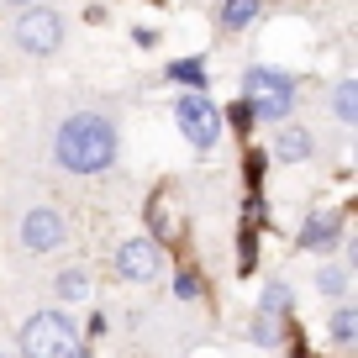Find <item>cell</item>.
Segmentation results:
<instances>
[{
    "instance_id": "9a60e30c",
    "label": "cell",
    "mask_w": 358,
    "mask_h": 358,
    "mask_svg": "<svg viewBox=\"0 0 358 358\" xmlns=\"http://www.w3.org/2000/svg\"><path fill=\"white\" fill-rule=\"evenodd\" d=\"M169 79L185 90H206V58H179V64H169Z\"/></svg>"
},
{
    "instance_id": "5b68a950",
    "label": "cell",
    "mask_w": 358,
    "mask_h": 358,
    "mask_svg": "<svg viewBox=\"0 0 358 358\" xmlns=\"http://www.w3.org/2000/svg\"><path fill=\"white\" fill-rule=\"evenodd\" d=\"M11 43L22 48V53H32V58L58 53V48H64V16H58V11H48V6H27V11L16 16Z\"/></svg>"
},
{
    "instance_id": "ac0fdd59",
    "label": "cell",
    "mask_w": 358,
    "mask_h": 358,
    "mask_svg": "<svg viewBox=\"0 0 358 358\" xmlns=\"http://www.w3.org/2000/svg\"><path fill=\"white\" fill-rule=\"evenodd\" d=\"M174 295L179 301H195V295H201V280H195V274H174Z\"/></svg>"
},
{
    "instance_id": "d6986e66",
    "label": "cell",
    "mask_w": 358,
    "mask_h": 358,
    "mask_svg": "<svg viewBox=\"0 0 358 358\" xmlns=\"http://www.w3.org/2000/svg\"><path fill=\"white\" fill-rule=\"evenodd\" d=\"M132 43L137 48H158V32H153V27H132Z\"/></svg>"
},
{
    "instance_id": "4fadbf2b",
    "label": "cell",
    "mask_w": 358,
    "mask_h": 358,
    "mask_svg": "<svg viewBox=\"0 0 358 358\" xmlns=\"http://www.w3.org/2000/svg\"><path fill=\"white\" fill-rule=\"evenodd\" d=\"M332 111H337V122H343V127L358 122V79H337V90H332Z\"/></svg>"
},
{
    "instance_id": "e0dca14e",
    "label": "cell",
    "mask_w": 358,
    "mask_h": 358,
    "mask_svg": "<svg viewBox=\"0 0 358 358\" xmlns=\"http://www.w3.org/2000/svg\"><path fill=\"white\" fill-rule=\"evenodd\" d=\"M248 337H253L258 348H274L285 337V322H274V316H253V327H248Z\"/></svg>"
},
{
    "instance_id": "52a82bcc",
    "label": "cell",
    "mask_w": 358,
    "mask_h": 358,
    "mask_svg": "<svg viewBox=\"0 0 358 358\" xmlns=\"http://www.w3.org/2000/svg\"><path fill=\"white\" fill-rule=\"evenodd\" d=\"M158 268H164V253H158L153 237H127L122 248H116V274L132 285H153Z\"/></svg>"
},
{
    "instance_id": "277c9868",
    "label": "cell",
    "mask_w": 358,
    "mask_h": 358,
    "mask_svg": "<svg viewBox=\"0 0 358 358\" xmlns=\"http://www.w3.org/2000/svg\"><path fill=\"white\" fill-rule=\"evenodd\" d=\"M174 127L190 148H216V137H222V111L206 101L201 90H185L174 101Z\"/></svg>"
},
{
    "instance_id": "8992f818",
    "label": "cell",
    "mask_w": 358,
    "mask_h": 358,
    "mask_svg": "<svg viewBox=\"0 0 358 358\" xmlns=\"http://www.w3.org/2000/svg\"><path fill=\"white\" fill-rule=\"evenodd\" d=\"M64 237H69V222H64V211H53V206H32V211L22 216V248L32 258L64 248Z\"/></svg>"
},
{
    "instance_id": "3957f363",
    "label": "cell",
    "mask_w": 358,
    "mask_h": 358,
    "mask_svg": "<svg viewBox=\"0 0 358 358\" xmlns=\"http://www.w3.org/2000/svg\"><path fill=\"white\" fill-rule=\"evenodd\" d=\"M22 358H74L79 353V327L69 311H32L16 332Z\"/></svg>"
},
{
    "instance_id": "30bf717a",
    "label": "cell",
    "mask_w": 358,
    "mask_h": 358,
    "mask_svg": "<svg viewBox=\"0 0 358 358\" xmlns=\"http://www.w3.org/2000/svg\"><path fill=\"white\" fill-rule=\"evenodd\" d=\"M327 343H332V348H353L358 343V306L337 301L332 322H327Z\"/></svg>"
},
{
    "instance_id": "7c38bea8",
    "label": "cell",
    "mask_w": 358,
    "mask_h": 358,
    "mask_svg": "<svg viewBox=\"0 0 358 358\" xmlns=\"http://www.w3.org/2000/svg\"><path fill=\"white\" fill-rule=\"evenodd\" d=\"M258 316H274V322L290 316V285H285V280H268L264 285V295H258Z\"/></svg>"
},
{
    "instance_id": "2e32d148",
    "label": "cell",
    "mask_w": 358,
    "mask_h": 358,
    "mask_svg": "<svg viewBox=\"0 0 358 358\" xmlns=\"http://www.w3.org/2000/svg\"><path fill=\"white\" fill-rule=\"evenodd\" d=\"M316 290H322L327 301H343V295H348V268H343V264L316 268Z\"/></svg>"
},
{
    "instance_id": "ba28073f",
    "label": "cell",
    "mask_w": 358,
    "mask_h": 358,
    "mask_svg": "<svg viewBox=\"0 0 358 358\" xmlns=\"http://www.w3.org/2000/svg\"><path fill=\"white\" fill-rule=\"evenodd\" d=\"M337 243H343V216H337V211L322 206V211H311L301 222V248H306V253H332Z\"/></svg>"
},
{
    "instance_id": "7402d4cb",
    "label": "cell",
    "mask_w": 358,
    "mask_h": 358,
    "mask_svg": "<svg viewBox=\"0 0 358 358\" xmlns=\"http://www.w3.org/2000/svg\"><path fill=\"white\" fill-rule=\"evenodd\" d=\"M0 358H6V353H0Z\"/></svg>"
},
{
    "instance_id": "ffe728a7",
    "label": "cell",
    "mask_w": 358,
    "mask_h": 358,
    "mask_svg": "<svg viewBox=\"0 0 358 358\" xmlns=\"http://www.w3.org/2000/svg\"><path fill=\"white\" fill-rule=\"evenodd\" d=\"M6 6H16V11H22V6H32V0H6Z\"/></svg>"
},
{
    "instance_id": "8fae6325",
    "label": "cell",
    "mask_w": 358,
    "mask_h": 358,
    "mask_svg": "<svg viewBox=\"0 0 358 358\" xmlns=\"http://www.w3.org/2000/svg\"><path fill=\"white\" fill-rule=\"evenodd\" d=\"M53 295L64 306H85L90 301V274H85V268H64V274L53 280Z\"/></svg>"
},
{
    "instance_id": "7a4b0ae2",
    "label": "cell",
    "mask_w": 358,
    "mask_h": 358,
    "mask_svg": "<svg viewBox=\"0 0 358 358\" xmlns=\"http://www.w3.org/2000/svg\"><path fill=\"white\" fill-rule=\"evenodd\" d=\"M243 106L253 122H290L295 111V79L285 69H248L243 74Z\"/></svg>"
},
{
    "instance_id": "9c48e42d",
    "label": "cell",
    "mask_w": 358,
    "mask_h": 358,
    "mask_svg": "<svg viewBox=\"0 0 358 358\" xmlns=\"http://www.w3.org/2000/svg\"><path fill=\"white\" fill-rule=\"evenodd\" d=\"M311 153H316V143H311V132H306L301 122L274 127V164H306Z\"/></svg>"
},
{
    "instance_id": "6da1fadb",
    "label": "cell",
    "mask_w": 358,
    "mask_h": 358,
    "mask_svg": "<svg viewBox=\"0 0 358 358\" xmlns=\"http://www.w3.org/2000/svg\"><path fill=\"white\" fill-rule=\"evenodd\" d=\"M116 148H122V137H116L111 116L79 111V116H69V122H58L53 164L69 169V174H106V169L116 164Z\"/></svg>"
},
{
    "instance_id": "44dd1931",
    "label": "cell",
    "mask_w": 358,
    "mask_h": 358,
    "mask_svg": "<svg viewBox=\"0 0 358 358\" xmlns=\"http://www.w3.org/2000/svg\"><path fill=\"white\" fill-rule=\"evenodd\" d=\"M74 358H95V353H74Z\"/></svg>"
},
{
    "instance_id": "5bb4252c",
    "label": "cell",
    "mask_w": 358,
    "mask_h": 358,
    "mask_svg": "<svg viewBox=\"0 0 358 358\" xmlns=\"http://www.w3.org/2000/svg\"><path fill=\"white\" fill-rule=\"evenodd\" d=\"M258 6H264V0H222V27L227 32H243V27L258 16Z\"/></svg>"
}]
</instances>
